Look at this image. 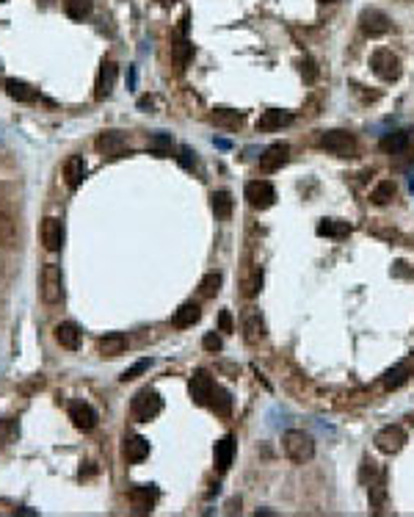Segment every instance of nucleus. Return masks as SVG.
I'll list each match as a JSON object with an SVG mask.
<instances>
[{
    "instance_id": "33",
    "label": "nucleus",
    "mask_w": 414,
    "mask_h": 517,
    "mask_svg": "<svg viewBox=\"0 0 414 517\" xmlns=\"http://www.w3.org/2000/svg\"><path fill=\"white\" fill-rule=\"evenodd\" d=\"M218 290H221V274H218V271H210V274H205V277H202V282H199V293H202L205 299H213Z\"/></svg>"
},
{
    "instance_id": "25",
    "label": "nucleus",
    "mask_w": 414,
    "mask_h": 517,
    "mask_svg": "<svg viewBox=\"0 0 414 517\" xmlns=\"http://www.w3.org/2000/svg\"><path fill=\"white\" fill-rule=\"evenodd\" d=\"M210 208H213V213H215V219H221V222H226V219L232 216V208H235V200H232V194H229V191H213V197H210Z\"/></svg>"
},
{
    "instance_id": "4",
    "label": "nucleus",
    "mask_w": 414,
    "mask_h": 517,
    "mask_svg": "<svg viewBox=\"0 0 414 517\" xmlns=\"http://www.w3.org/2000/svg\"><path fill=\"white\" fill-rule=\"evenodd\" d=\"M42 299L47 304H58L64 299V274L55 263H47L42 268Z\"/></svg>"
},
{
    "instance_id": "31",
    "label": "nucleus",
    "mask_w": 414,
    "mask_h": 517,
    "mask_svg": "<svg viewBox=\"0 0 414 517\" xmlns=\"http://www.w3.org/2000/svg\"><path fill=\"white\" fill-rule=\"evenodd\" d=\"M218 128H229V130H235V128H240V122H243V114H237V111H229V108H215V114L210 116Z\"/></svg>"
},
{
    "instance_id": "9",
    "label": "nucleus",
    "mask_w": 414,
    "mask_h": 517,
    "mask_svg": "<svg viewBox=\"0 0 414 517\" xmlns=\"http://www.w3.org/2000/svg\"><path fill=\"white\" fill-rule=\"evenodd\" d=\"M94 147H97V152H100L102 158H122L125 152H130L127 139H125L122 133H116V130H105V133H100L97 141H94Z\"/></svg>"
},
{
    "instance_id": "34",
    "label": "nucleus",
    "mask_w": 414,
    "mask_h": 517,
    "mask_svg": "<svg viewBox=\"0 0 414 517\" xmlns=\"http://www.w3.org/2000/svg\"><path fill=\"white\" fill-rule=\"evenodd\" d=\"M262 288V268H251V274L243 279V296H257Z\"/></svg>"
},
{
    "instance_id": "10",
    "label": "nucleus",
    "mask_w": 414,
    "mask_h": 517,
    "mask_svg": "<svg viewBox=\"0 0 414 517\" xmlns=\"http://www.w3.org/2000/svg\"><path fill=\"white\" fill-rule=\"evenodd\" d=\"M69 421L75 423V429L91 432V429L97 426L100 415H97V410H94L91 404H86V401H72V404H69Z\"/></svg>"
},
{
    "instance_id": "35",
    "label": "nucleus",
    "mask_w": 414,
    "mask_h": 517,
    "mask_svg": "<svg viewBox=\"0 0 414 517\" xmlns=\"http://www.w3.org/2000/svg\"><path fill=\"white\" fill-rule=\"evenodd\" d=\"M172 136H166V133H155L152 139H150V150L155 152V155H166V152H172Z\"/></svg>"
},
{
    "instance_id": "37",
    "label": "nucleus",
    "mask_w": 414,
    "mask_h": 517,
    "mask_svg": "<svg viewBox=\"0 0 414 517\" xmlns=\"http://www.w3.org/2000/svg\"><path fill=\"white\" fill-rule=\"evenodd\" d=\"M150 368H152V360H138V362L130 365L119 379H122V382H133V379H138V376H141L144 371H150Z\"/></svg>"
},
{
    "instance_id": "1",
    "label": "nucleus",
    "mask_w": 414,
    "mask_h": 517,
    "mask_svg": "<svg viewBox=\"0 0 414 517\" xmlns=\"http://www.w3.org/2000/svg\"><path fill=\"white\" fill-rule=\"evenodd\" d=\"M282 448H285V457L296 465H304L315 457V440L307 432H298V429H290V432L282 435Z\"/></svg>"
},
{
    "instance_id": "30",
    "label": "nucleus",
    "mask_w": 414,
    "mask_h": 517,
    "mask_svg": "<svg viewBox=\"0 0 414 517\" xmlns=\"http://www.w3.org/2000/svg\"><path fill=\"white\" fill-rule=\"evenodd\" d=\"M210 410H213L218 418H229V415H232V396H229V390L215 387V390H213V398H210Z\"/></svg>"
},
{
    "instance_id": "42",
    "label": "nucleus",
    "mask_w": 414,
    "mask_h": 517,
    "mask_svg": "<svg viewBox=\"0 0 414 517\" xmlns=\"http://www.w3.org/2000/svg\"><path fill=\"white\" fill-rule=\"evenodd\" d=\"M202 346H205L207 351H221L224 343H221V338H218L215 332H207L205 338H202Z\"/></svg>"
},
{
    "instance_id": "2",
    "label": "nucleus",
    "mask_w": 414,
    "mask_h": 517,
    "mask_svg": "<svg viewBox=\"0 0 414 517\" xmlns=\"http://www.w3.org/2000/svg\"><path fill=\"white\" fill-rule=\"evenodd\" d=\"M318 147L337 155V158H354L357 155V139L348 130H326L318 136Z\"/></svg>"
},
{
    "instance_id": "14",
    "label": "nucleus",
    "mask_w": 414,
    "mask_h": 517,
    "mask_svg": "<svg viewBox=\"0 0 414 517\" xmlns=\"http://www.w3.org/2000/svg\"><path fill=\"white\" fill-rule=\"evenodd\" d=\"M42 244L47 252H58L64 247V225L61 219H44L42 222Z\"/></svg>"
},
{
    "instance_id": "5",
    "label": "nucleus",
    "mask_w": 414,
    "mask_h": 517,
    "mask_svg": "<svg viewBox=\"0 0 414 517\" xmlns=\"http://www.w3.org/2000/svg\"><path fill=\"white\" fill-rule=\"evenodd\" d=\"M243 197L254 211H268L276 202V189L268 180H251V183H246Z\"/></svg>"
},
{
    "instance_id": "32",
    "label": "nucleus",
    "mask_w": 414,
    "mask_h": 517,
    "mask_svg": "<svg viewBox=\"0 0 414 517\" xmlns=\"http://www.w3.org/2000/svg\"><path fill=\"white\" fill-rule=\"evenodd\" d=\"M64 11L69 19H83L91 14V0H64Z\"/></svg>"
},
{
    "instance_id": "18",
    "label": "nucleus",
    "mask_w": 414,
    "mask_h": 517,
    "mask_svg": "<svg viewBox=\"0 0 414 517\" xmlns=\"http://www.w3.org/2000/svg\"><path fill=\"white\" fill-rule=\"evenodd\" d=\"M290 122H293V116H290L287 111L268 108V111H262V114H260V119H257V130L271 133V130H279V128H285V125H290Z\"/></svg>"
},
{
    "instance_id": "46",
    "label": "nucleus",
    "mask_w": 414,
    "mask_h": 517,
    "mask_svg": "<svg viewBox=\"0 0 414 517\" xmlns=\"http://www.w3.org/2000/svg\"><path fill=\"white\" fill-rule=\"evenodd\" d=\"M0 3H3V0H0Z\"/></svg>"
},
{
    "instance_id": "13",
    "label": "nucleus",
    "mask_w": 414,
    "mask_h": 517,
    "mask_svg": "<svg viewBox=\"0 0 414 517\" xmlns=\"http://www.w3.org/2000/svg\"><path fill=\"white\" fill-rule=\"evenodd\" d=\"M116 75H119L116 64H114V61H102V67H100V72H97V83H94V97H97V100L111 97L114 83H116Z\"/></svg>"
},
{
    "instance_id": "40",
    "label": "nucleus",
    "mask_w": 414,
    "mask_h": 517,
    "mask_svg": "<svg viewBox=\"0 0 414 517\" xmlns=\"http://www.w3.org/2000/svg\"><path fill=\"white\" fill-rule=\"evenodd\" d=\"M19 435V426H17V421H8V418H3L0 421V443H11L14 437Z\"/></svg>"
},
{
    "instance_id": "7",
    "label": "nucleus",
    "mask_w": 414,
    "mask_h": 517,
    "mask_svg": "<svg viewBox=\"0 0 414 517\" xmlns=\"http://www.w3.org/2000/svg\"><path fill=\"white\" fill-rule=\"evenodd\" d=\"M370 67H373V72L381 78V80H398V75H401V61H398V55L393 53V50H376L373 55H370Z\"/></svg>"
},
{
    "instance_id": "36",
    "label": "nucleus",
    "mask_w": 414,
    "mask_h": 517,
    "mask_svg": "<svg viewBox=\"0 0 414 517\" xmlns=\"http://www.w3.org/2000/svg\"><path fill=\"white\" fill-rule=\"evenodd\" d=\"M384 501H387V487H384V476H381L376 484H370V507L379 512L384 507Z\"/></svg>"
},
{
    "instance_id": "38",
    "label": "nucleus",
    "mask_w": 414,
    "mask_h": 517,
    "mask_svg": "<svg viewBox=\"0 0 414 517\" xmlns=\"http://www.w3.org/2000/svg\"><path fill=\"white\" fill-rule=\"evenodd\" d=\"M172 50H174V58H177V64H180V69H183V67L188 64V58H191L194 47H191L188 42H183V39H180V42H174V44H172Z\"/></svg>"
},
{
    "instance_id": "17",
    "label": "nucleus",
    "mask_w": 414,
    "mask_h": 517,
    "mask_svg": "<svg viewBox=\"0 0 414 517\" xmlns=\"http://www.w3.org/2000/svg\"><path fill=\"white\" fill-rule=\"evenodd\" d=\"M3 86H6V94H8L11 100H17V103H36V100H39V89H33V86L25 83V80L8 78Z\"/></svg>"
},
{
    "instance_id": "24",
    "label": "nucleus",
    "mask_w": 414,
    "mask_h": 517,
    "mask_svg": "<svg viewBox=\"0 0 414 517\" xmlns=\"http://www.w3.org/2000/svg\"><path fill=\"white\" fill-rule=\"evenodd\" d=\"M379 147H381L387 155H401V152H406V150H409V133H404V130L387 133V136L379 141Z\"/></svg>"
},
{
    "instance_id": "23",
    "label": "nucleus",
    "mask_w": 414,
    "mask_h": 517,
    "mask_svg": "<svg viewBox=\"0 0 414 517\" xmlns=\"http://www.w3.org/2000/svg\"><path fill=\"white\" fill-rule=\"evenodd\" d=\"M199 318H202V310H199V304H194V301H186V304H180V310L174 313L172 324H174L177 329H188V326H194V324H197Z\"/></svg>"
},
{
    "instance_id": "12",
    "label": "nucleus",
    "mask_w": 414,
    "mask_h": 517,
    "mask_svg": "<svg viewBox=\"0 0 414 517\" xmlns=\"http://www.w3.org/2000/svg\"><path fill=\"white\" fill-rule=\"evenodd\" d=\"M359 25H362V30L368 36H381V33L390 30V17L384 11H379V8H365L359 14Z\"/></svg>"
},
{
    "instance_id": "11",
    "label": "nucleus",
    "mask_w": 414,
    "mask_h": 517,
    "mask_svg": "<svg viewBox=\"0 0 414 517\" xmlns=\"http://www.w3.org/2000/svg\"><path fill=\"white\" fill-rule=\"evenodd\" d=\"M287 161H290V147L279 141V144H271V147L260 155V169H262L265 175H271V172H279Z\"/></svg>"
},
{
    "instance_id": "39",
    "label": "nucleus",
    "mask_w": 414,
    "mask_h": 517,
    "mask_svg": "<svg viewBox=\"0 0 414 517\" xmlns=\"http://www.w3.org/2000/svg\"><path fill=\"white\" fill-rule=\"evenodd\" d=\"M376 476H381V473H379V465H376L373 459H368V457H365V459H362V471H359L362 484H368V482L373 484V479H376Z\"/></svg>"
},
{
    "instance_id": "44",
    "label": "nucleus",
    "mask_w": 414,
    "mask_h": 517,
    "mask_svg": "<svg viewBox=\"0 0 414 517\" xmlns=\"http://www.w3.org/2000/svg\"><path fill=\"white\" fill-rule=\"evenodd\" d=\"M218 326H221V332H232V315H229V310H221Z\"/></svg>"
},
{
    "instance_id": "19",
    "label": "nucleus",
    "mask_w": 414,
    "mask_h": 517,
    "mask_svg": "<svg viewBox=\"0 0 414 517\" xmlns=\"http://www.w3.org/2000/svg\"><path fill=\"white\" fill-rule=\"evenodd\" d=\"M86 172H89V166H86L83 155H72V158L64 164V180H66V186H69V189H78V186L83 183Z\"/></svg>"
},
{
    "instance_id": "43",
    "label": "nucleus",
    "mask_w": 414,
    "mask_h": 517,
    "mask_svg": "<svg viewBox=\"0 0 414 517\" xmlns=\"http://www.w3.org/2000/svg\"><path fill=\"white\" fill-rule=\"evenodd\" d=\"M177 161H180V166L191 169V166H194V152H191L188 147H180V155H177Z\"/></svg>"
},
{
    "instance_id": "26",
    "label": "nucleus",
    "mask_w": 414,
    "mask_h": 517,
    "mask_svg": "<svg viewBox=\"0 0 414 517\" xmlns=\"http://www.w3.org/2000/svg\"><path fill=\"white\" fill-rule=\"evenodd\" d=\"M100 354L102 357H119V354H125V349H127V338L122 335V332H111V335H105L102 340H100Z\"/></svg>"
},
{
    "instance_id": "27",
    "label": "nucleus",
    "mask_w": 414,
    "mask_h": 517,
    "mask_svg": "<svg viewBox=\"0 0 414 517\" xmlns=\"http://www.w3.org/2000/svg\"><path fill=\"white\" fill-rule=\"evenodd\" d=\"M130 501H133L136 515H147L155 507V490H150V487H133L130 490Z\"/></svg>"
},
{
    "instance_id": "6",
    "label": "nucleus",
    "mask_w": 414,
    "mask_h": 517,
    "mask_svg": "<svg viewBox=\"0 0 414 517\" xmlns=\"http://www.w3.org/2000/svg\"><path fill=\"white\" fill-rule=\"evenodd\" d=\"M373 443H376V448H379L381 454H390V457H393V454H398V451L406 446V432H404V426L390 423V426H384V429L376 432Z\"/></svg>"
},
{
    "instance_id": "29",
    "label": "nucleus",
    "mask_w": 414,
    "mask_h": 517,
    "mask_svg": "<svg viewBox=\"0 0 414 517\" xmlns=\"http://www.w3.org/2000/svg\"><path fill=\"white\" fill-rule=\"evenodd\" d=\"M395 194H398V186H395V180H381L373 191H370V202L373 205H390L393 200H395Z\"/></svg>"
},
{
    "instance_id": "22",
    "label": "nucleus",
    "mask_w": 414,
    "mask_h": 517,
    "mask_svg": "<svg viewBox=\"0 0 414 517\" xmlns=\"http://www.w3.org/2000/svg\"><path fill=\"white\" fill-rule=\"evenodd\" d=\"M215 468L224 473V471H229V465H232V457H235V437L232 435H226V437H221L218 443H215Z\"/></svg>"
},
{
    "instance_id": "28",
    "label": "nucleus",
    "mask_w": 414,
    "mask_h": 517,
    "mask_svg": "<svg viewBox=\"0 0 414 517\" xmlns=\"http://www.w3.org/2000/svg\"><path fill=\"white\" fill-rule=\"evenodd\" d=\"M55 340H58L64 349L75 351V349L80 346V329H78L75 324L64 321V324H58V326H55Z\"/></svg>"
},
{
    "instance_id": "20",
    "label": "nucleus",
    "mask_w": 414,
    "mask_h": 517,
    "mask_svg": "<svg viewBox=\"0 0 414 517\" xmlns=\"http://www.w3.org/2000/svg\"><path fill=\"white\" fill-rule=\"evenodd\" d=\"M351 230L354 227L348 222H343V219H321L318 227H315V233L321 238H345V236H351Z\"/></svg>"
},
{
    "instance_id": "16",
    "label": "nucleus",
    "mask_w": 414,
    "mask_h": 517,
    "mask_svg": "<svg viewBox=\"0 0 414 517\" xmlns=\"http://www.w3.org/2000/svg\"><path fill=\"white\" fill-rule=\"evenodd\" d=\"M122 454H125V459H127L130 465H138V462H144V459L150 457V440L141 437V435H130V437H125Z\"/></svg>"
},
{
    "instance_id": "41",
    "label": "nucleus",
    "mask_w": 414,
    "mask_h": 517,
    "mask_svg": "<svg viewBox=\"0 0 414 517\" xmlns=\"http://www.w3.org/2000/svg\"><path fill=\"white\" fill-rule=\"evenodd\" d=\"M301 75H304L307 83H315V80H318V67H315L312 58H304V61H301Z\"/></svg>"
},
{
    "instance_id": "15",
    "label": "nucleus",
    "mask_w": 414,
    "mask_h": 517,
    "mask_svg": "<svg viewBox=\"0 0 414 517\" xmlns=\"http://www.w3.org/2000/svg\"><path fill=\"white\" fill-rule=\"evenodd\" d=\"M265 321L260 318V313L257 310H246L243 313V338H246V343L249 346H257L260 340H265Z\"/></svg>"
},
{
    "instance_id": "8",
    "label": "nucleus",
    "mask_w": 414,
    "mask_h": 517,
    "mask_svg": "<svg viewBox=\"0 0 414 517\" xmlns=\"http://www.w3.org/2000/svg\"><path fill=\"white\" fill-rule=\"evenodd\" d=\"M188 390H191V398H194L197 407H210V398H213V390H215V382H213L210 371L197 368L191 382H188Z\"/></svg>"
},
{
    "instance_id": "45",
    "label": "nucleus",
    "mask_w": 414,
    "mask_h": 517,
    "mask_svg": "<svg viewBox=\"0 0 414 517\" xmlns=\"http://www.w3.org/2000/svg\"><path fill=\"white\" fill-rule=\"evenodd\" d=\"M321 3H337V0H321Z\"/></svg>"
},
{
    "instance_id": "3",
    "label": "nucleus",
    "mask_w": 414,
    "mask_h": 517,
    "mask_svg": "<svg viewBox=\"0 0 414 517\" xmlns=\"http://www.w3.org/2000/svg\"><path fill=\"white\" fill-rule=\"evenodd\" d=\"M161 410H163V398H161L158 390H150V387L138 390V393L133 396V401H130V415H133L136 421H141V423H147V421H152L155 415H161Z\"/></svg>"
},
{
    "instance_id": "21",
    "label": "nucleus",
    "mask_w": 414,
    "mask_h": 517,
    "mask_svg": "<svg viewBox=\"0 0 414 517\" xmlns=\"http://www.w3.org/2000/svg\"><path fill=\"white\" fill-rule=\"evenodd\" d=\"M409 376H412V360H404V362H398L395 368H390V371L384 374V390H398V387H404V385L409 382Z\"/></svg>"
}]
</instances>
